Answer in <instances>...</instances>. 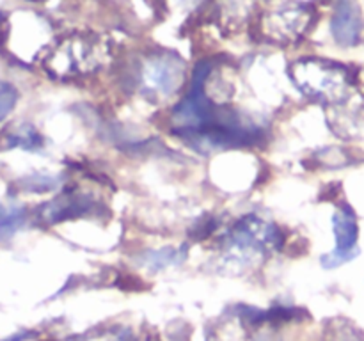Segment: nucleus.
<instances>
[{"label": "nucleus", "mask_w": 364, "mask_h": 341, "mask_svg": "<svg viewBox=\"0 0 364 341\" xmlns=\"http://www.w3.org/2000/svg\"><path fill=\"white\" fill-rule=\"evenodd\" d=\"M185 259V249H160V251H149L144 254L142 261L149 269H164L169 265H178Z\"/></svg>", "instance_id": "obj_8"}, {"label": "nucleus", "mask_w": 364, "mask_h": 341, "mask_svg": "<svg viewBox=\"0 0 364 341\" xmlns=\"http://www.w3.org/2000/svg\"><path fill=\"white\" fill-rule=\"evenodd\" d=\"M290 77L302 94L327 103L343 102L354 80L341 64L320 57H304L290 66Z\"/></svg>", "instance_id": "obj_2"}, {"label": "nucleus", "mask_w": 364, "mask_h": 341, "mask_svg": "<svg viewBox=\"0 0 364 341\" xmlns=\"http://www.w3.org/2000/svg\"><path fill=\"white\" fill-rule=\"evenodd\" d=\"M355 254H358V249H354V251H338V249H334L329 254L322 256V266L323 269H336V266L354 259Z\"/></svg>", "instance_id": "obj_12"}, {"label": "nucleus", "mask_w": 364, "mask_h": 341, "mask_svg": "<svg viewBox=\"0 0 364 341\" xmlns=\"http://www.w3.org/2000/svg\"><path fill=\"white\" fill-rule=\"evenodd\" d=\"M313 16V7L306 4H287L265 13L262 18V34L279 45L295 43L308 32Z\"/></svg>", "instance_id": "obj_4"}, {"label": "nucleus", "mask_w": 364, "mask_h": 341, "mask_svg": "<svg viewBox=\"0 0 364 341\" xmlns=\"http://www.w3.org/2000/svg\"><path fill=\"white\" fill-rule=\"evenodd\" d=\"M334 237H336L338 251H354L355 242H358V220L354 212L348 206L340 208L333 217Z\"/></svg>", "instance_id": "obj_7"}, {"label": "nucleus", "mask_w": 364, "mask_h": 341, "mask_svg": "<svg viewBox=\"0 0 364 341\" xmlns=\"http://www.w3.org/2000/svg\"><path fill=\"white\" fill-rule=\"evenodd\" d=\"M363 31V16L358 0H338L331 20V32L338 45H358Z\"/></svg>", "instance_id": "obj_5"}, {"label": "nucleus", "mask_w": 364, "mask_h": 341, "mask_svg": "<svg viewBox=\"0 0 364 341\" xmlns=\"http://www.w3.org/2000/svg\"><path fill=\"white\" fill-rule=\"evenodd\" d=\"M77 341H132V337L130 332L123 329H100L84 334Z\"/></svg>", "instance_id": "obj_10"}, {"label": "nucleus", "mask_w": 364, "mask_h": 341, "mask_svg": "<svg viewBox=\"0 0 364 341\" xmlns=\"http://www.w3.org/2000/svg\"><path fill=\"white\" fill-rule=\"evenodd\" d=\"M41 135L34 130V126H27V124H25V126L16 128V130L7 137V142H9L7 148H11V146H21V148L32 149L41 146Z\"/></svg>", "instance_id": "obj_9"}, {"label": "nucleus", "mask_w": 364, "mask_h": 341, "mask_svg": "<svg viewBox=\"0 0 364 341\" xmlns=\"http://www.w3.org/2000/svg\"><path fill=\"white\" fill-rule=\"evenodd\" d=\"M18 92L13 85L4 84L0 82V121L7 116V114L13 110V107L16 105Z\"/></svg>", "instance_id": "obj_11"}, {"label": "nucleus", "mask_w": 364, "mask_h": 341, "mask_svg": "<svg viewBox=\"0 0 364 341\" xmlns=\"http://www.w3.org/2000/svg\"><path fill=\"white\" fill-rule=\"evenodd\" d=\"M139 89L149 98H169L185 82V63L173 53H155L141 60Z\"/></svg>", "instance_id": "obj_3"}, {"label": "nucleus", "mask_w": 364, "mask_h": 341, "mask_svg": "<svg viewBox=\"0 0 364 341\" xmlns=\"http://www.w3.org/2000/svg\"><path fill=\"white\" fill-rule=\"evenodd\" d=\"M32 2H39V0H32Z\"/></svg>", "instance_id": "obj_14"}, {"label": "nucleus", "mask_w": 364, "mask_h": 341, "mask_svg": "<svg viewBox=\"0 0 364 341\" xmlns=\"http://www.w3.org/2000/svg\"><path fill=\"white\" fill-rule=\"evenodd\" d=\"M107 59V43L91 32L64 36L50 48L45 70L55 78H78L95 73Z\"/></svg>", "instance_id": "obj_1"}, {"label": "nucleus", "mask_w": 364, "mask_h": 341, "mask_svg": "<svg viewBox=\"0 0 364 341\" xmlns=\"http://www.w3.org/2000/svg\"><path fill=\"white\" fill-rule=\"evenodd\" d=\"M91 208H92L91 199L70 192V194L60 195V197L43 205L41 208H39L38 217L45 224H55V222H60V220L84 215V213L89 212Z\"/></svg>", "instance_id": "obj_6"}, {"label": "nucleus", "mask_w": 364, "mask_h": 341, "mask_svg": "<svg viewBox=\"0 0 364 341\" xmlns=\"http://www.w3.org/2000/svg\"><path fill=\"white\" fill-rule=\"evenodd\" d=\"M0 31H2V16H0Z\"/></svg>", "instance_id": "obj_13"}]
</instances>
